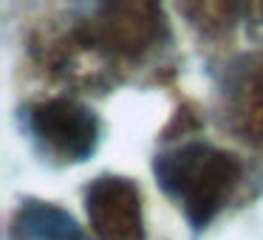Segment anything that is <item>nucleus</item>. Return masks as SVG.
I'll return each instance as SVG.
<instances>
[{"mask_svg":"<svg viewBox=\"0 0 263 240\" xmlns=\"http://www.w3.org/2000/svg\"><path fill=\"white\" fill-rule=\"evenodd\" d=\"M12 234L17 240H82L74 217L43 201H29L20 206L12 221Z\"/></svg>","mask_w":263,"mask_h":240,"instance_id":"nucleus-6","label":"nucleus"},{"mask_svg":"<svg viewBox=\"0 0 263 240\" xmlns=\"http://www.w3.org/2000/svg\"><path fill=\"white\" fill-rule=\"evenodd\" d=\"M153 170L193 226H206L223 209L240 178V164L232 153L201 142L161 153Z\"/></svg>","mask_w":263,"mask_h":240,"instance_id":"nucleus-1","label":"nucleus"},{"mask_svg":"<svg viewBox=\"0 0 263 240\" xmlns=\"http://www.w3.org/2000/svg\"><path fill=\"white\" fill-rule=\"evenodd\" d=\"M37 142L60 161H82L93 153L99 136L97 116L74 99H48L31 110Z\"/></svg>","mask_w":263,"mask_h":240,"instance_id":"nucleus-3","label":"nucleus"},{"mask_svg":"<svg viewBox=\"0 0 263 240\" xmlns=\"http://www.w3.org/2000/svg\"><path fill=\"white\" fill-rule=\"evenodd\" d=\"M85 209L99 240H144L142 195L130 178H97L85 192Z\"/></svg>","mask_w":263,"mask_h":240,"instance_id":"nucleus-4","label":"nucleus"},{"mask_svg":"<svg viewBox=\"0 0 263 240\" xmlns=\"http://www.w3.org/2000/svg\"><path fill=\"white\" fill-rule=\"evenodd\" d=\"M232 119L243 138L263 144V57L240 68L232 85Z\"/></svg>","mask_w":263,"mask_h":240,"instance_id":"nucleus-5","label":"nucleus"},{"mask_svg":"<svg viewBox=\"0 0 263 240\" xmlns=\"http://www.w3.org/2000/svg\"><path fill=\"white\" fill-rule=\"evenodd\" d=\"M164 34L161 9L147 0L108 3L88 23L85 40L114 57H142Z\"/></svg>","mask_w":263,"mask_h":240,"instance_id":"nucleus-2","label":"nucleus"}]
</instances>
